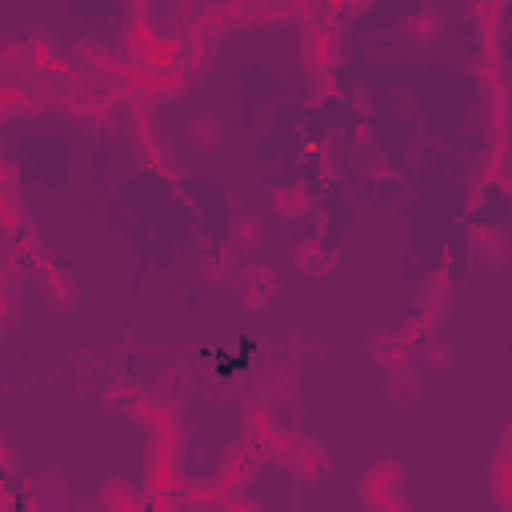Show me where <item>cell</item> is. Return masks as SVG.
<instances>
[{
	"mask_svg": "<svg viewBox=\"0 0 512 512\" xmlns=\"http://www.w3.org/2000/svg\"><path fill=\"white\" fill-rule=\"evenodd\" d=\"M128 136H132L140 160H148V164H172V148L164 144V132L156 128V116H152V108L144 100H136V108H132Z\"/></svg>",
	"mask_w": 512,
	"mask_h": 512,
	"instance_id": "cell-1",
	"label": "cell"
},
{
	"mask_svg": "<svg viewBox=\"0 0 512 512\" xmlns=\"http://www.w3.org/2000/svg\"><path fill=\"white\" fill-rule=\"evenodd\" d=\"M304 60L312 68H336L340 64V40L332 24H308L304 28Z\"/></svg>",
	"mask_w": 512,
	"mask_h": 512,
	"instance_id": "cell-2",
	"label": "cell"
},
{
	"mask_svg": "<svg viewBox=\"0 0 512 512\" xmlns=\"http://www.w3.org/2000/svg\"><path fill=\"white\" fill-rule=\"evenodd\" d=\"M472 252L484 260V264H492V268H500V264H508V256H512V240L500 232V228H492V224H480V228H472Z\"/></svg>",
	"mask_w": 512,
	"mask_h": 512,
	"instance_id": "cell-3",
	"label": "cell"
},
{
	"mask_svg": "<svg viewBox=\"0 0 512 512\" xmlns=\"http://www.w3.org/2000/svg\"><path fill=\"white\" fill-rule=\"evenodd\" d=\"M36 276H40V288H44V296H48V304H52L56 312L76 304V280H72L60 264H44Z\"/></svg>",
	"mask_w": 512,
	"mask_h": 512,
	"instance_id": "cell-4",
	"label": "cell"
},
{
	"mask_svg": "<svg viewBox=\"0 0 512 512\" xmlns=\"http://www.w3.org/2000/svg\"><path fill=\"white\" fill-rule=\"evenodd\" d=\"M368 348H372V360H380L388 368H404L412 360V352H416L404 332H372Z\"/></svg>",
	"mask_w": 512,
	"mask_h": 512,
	"instance_id": "cell-5",
	"label": "cell"
},
{
	"mask_svg": "<svg viewBox=\"0 0 512 512\" xmlns=\"http://www.w3.org/2000/svg\"><path fill=\"white\" fill-rule=\"evenodd\" d=\"M452 308V284L444 276H432L420 292V312H424V324H436L444 312Z\"/></svg>",
	"mask_w": 512,
	"mask_h": 512,
	"instance_id": "cell-6",
	"label": "cell"
},
{
	"mask_svg": "<svg viewBox=\"0 0 512 512\" xmlns=\"http://www.w3.org/2000/svg\"><path fill=\"white\" fill-rule=\"evenodd\" d=\"M272 288H276V276H272L268 268H248V272L240 276V300H244L248 308H260V304L272 296Z\"/></svg>",
	"mask_w": 512,
	"mask_h": 512,
	"instance_id": "cell-7",
	"label": "cell"
},
{
	"mask_svg": "<svg viewBox=\"0 0 512 512\" xmlns=\"http://www.w3.org/2000/svg\"><path fill=\"white\" fill-rule=\"evenodd\" d=\"M400 480H404V472H400L396 460H384V464H376V468L364 476V484L384 488V508H388V504H404V500L396 496V492H400Z\"/></svg>",
	"mask_w": 512,
	"mask_h": 512,
	"instance_id": "cell-8",
	"label": "cell"
},
{
	"mask_svg": "<svg viewBox=\"0 0 512 512\" xmlns=\"http://www.w3.org/2000/svg\"><path fill=\"white\" fill-rule=\"evenodd\" d=\"M188 140H192L196 148H216V144L224 140V128H220V120H212V116H192Z\"/></svg>",
	"mask_w": 512,
	"mask_h": 512,
	"instance_id": "cell-9",
	"label": "cell"
},
{
	"mask_svg": "<svg viewBox=\"0 0 512 512\" xmlns=\"http://www.w3.org/2000/svg\"><path fill=\"white\" fill-rule=\"evenodd\" d=\"M296 264L316 276V272H324V268L332 264V256H328V248H320V240H304V244L296 248Z\"/></svg>",
	"mask_w": 512,
	"mask_h": 512,
	"instance_id": "cell-10",
	"label": "cell"
},
{
	"mask_svg": "<svg viewBox=\"0 0 512 512\" xmlns=\"http://www.w3.org/2000/svg\"><path fill=\"white\" fill-rule=\"evenodd\" d=\"M420 392V380H416V372L404 364V368H392V384H388V396L392 400H400V404H408L412 396Z\"/></svg>",
	"mask_w": 512,
	"mask_h": 512,
	"instance_id": "cell-11",
	"label": "cell"
},
{
	"mask_svg": "<svg viewBox=\"0 0 512 512\" xmlns=\"http://www.w3.org/2000/svg\"><path fill=\"white\" fill-rule=\"evenodd\" d=\"M408 36H412V40H420V44L436 40V36H440V16H436V12H428V8H424V12H416V16L408 20Z\"/></svg>",
	"mask_w": 512,
	"mask_h": 512,
	"instance_id": "cell-12",
	"label": "cell"
},
{
	"mask_svg": "<svg viewBox=\"0 0 512 512\" xmlns=\"http://www.w3.org/2000/svg\"><path fill=\"white\" fill-rule=\"evenodd\" d=\"M276 208H280V212H288V216H296V212L304 208V192H300V188H292V196H276Z\"/></svg>",
	"mask_w": 512,
	"mask_h": 512,
	"instance_id": "cell-13",
	"label": "cell"
},
{
	"mask_svg": "<svg viewBox=\"0 0 512 512\" xmlns=\"http://www.w3.org/2000/svg\"><path fill=\"white\" fill-rule=\"evenodd\" d=\"M236 236H240V244H256L260 240V228H252V220H240Z\"/></svg>",
	"mask_w": 512,
	"mask_h": 512,
	"instance_id": "cell-14",
	"label": "cell"
}]
</instances>
